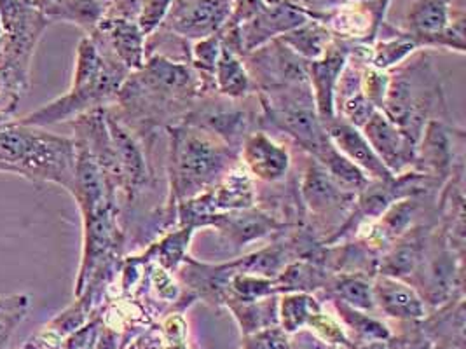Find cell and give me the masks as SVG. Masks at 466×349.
Wrapping results in <instances>:
<instances>
[{
	"label": "cell",
	"mask_w": 466,
	"mask_h": 349,
	"mask_svg": "<svg viewBox=\"0 0 466 349\" xmlns=\"http://www.w3.org/2000/svg\"><path fill=\"white\" fill-rule=\"evenodd\" d=\"M171 184L180 199L198 196L233 168L234 149L198 126L171 130Z\"/></svg>",
	"instance_id": "cell-3"
},
{
	"label": "cell",
	"mask_w": 466,
	"mask_h": 349,
	"mask_svg": "<svg viewBox=\"0 0 466 349\" xmlns=\"http://www.w3.org/2000/svg\"><path fill=\"white\" fill-rule=\"evenodd\" d=\"M376 110L378 109L361 93L350 96L340 105V114L344 117V121H348L350 125H353L359 130L363 128V125L372 117V114Z\"/></svg>",
	"instance_id": "cell-34"
},
{
	"label": "cell",
	"mask_w": 466,
	"mask_h": 349,
	"mask_svg": "<svg viewBox=\"0 0 466 349\" xmlns=\"http://www.w3.org/2000/svg\"><path fill=\"white\" fill-rule=\"evenodd\" d=\"M330 30L321 23L306 22L294 30L279 35V41L287 47H290L300 58L315 62L325 55L330 44Z\"/></svg>",
	"instance_id": "cell-17"
},
{
	"label": "cell",
	"mask_w": 466,
	"mask_h": 349,
	"mask_svg": "<svg viewBox=\"0 0 466 349\" xmlns=\"http://www.w3.org/2000/svg\"><path fill=\"white\" fill-rule=\"evenodd\" d=\"M329 274L319 264L308 261L294 262L285 265V269L275 278L276 290L287 292H308L317 290L319 286H327Z\"/></svg>",
	"instance_id": "cell-20"
},
{
	"label": "cell",
	"mask_w": 466,
	"mask_h": 349,
	"mask_svg": "<svg viewBox=\"0 0 466 349\" xmlns=\"http://www.w3.org/2000/svg\"><path fill=\"white\" fill-rule=\"evenodd\" d=\"M233 11L234 0H177L167 16V26L177 35L201 41L220 34Z\"/></svg>",
	"instance_id": "cell-4"
},
{
	"label": "cell",
	"mask_w": 466,
	"mask_h": 349,
	"mask_svg": "<svg viewBox=\"0 0 466 349\" xmlns=\"http://www.w3.org/2000/svg\"><path fill=\"white\" fill-rule=\"evenodd\" d=\"M421 153H416V161H421L424 168L433 174H445L451 166V138L444 125L437 119H430L423 130Z\"/></svg>",
	"instance_id": "cell-16"
},
{
	"label": "cell",
	"mask_w": 466,
	"mask_h": 349,
	"mask_svg": "<svg viewBox=\"0 0 466 349\" xmlns=\"http://www.w3.org/2000/svg\"><path fill=\"white\" fill-rule=\"evenodd\" d=\"M51 2H55V0H34V4H35V5H39L41 9H43V7L46 9Z\"/></svg>",
	"instance_id": "cell-40"
},
{
	"label": "cell",
	"mask_w": 466,
	"mask_h": 349,
	"mask_svg": "<svg viewBox=\"0 0 466 349\" xmlns=\"http://www.w3.org/2000/svg\"><path fill=\"white\" fill-rule=\"evenodd\" d=\"M106 34L108 41L116 53V60L125 66L127 70H142L146 64L144 60V39L138 23L127 22V20H114L106 23Z\"/></svg>",
	"instance_id": "cell-13"
},
{
	"label": "cell",
	"mask_w": 466,
	"mask_h": 349,
	"mask_svg": "<svg viewBox=\"0 0 466 349\" xmlns=\"http://www.w3.org/2000/svg\"><path fill=\"white\" fill-rule=\"evenodd\" d=\"M302 348L300 349H323V346H321V343L319 341H317L315 337H302Z\"/></svg>",
	"instance_id": "cell-38"
},
{
	"label": "cell",
	"mask_w": 466,
	"mask_h": 349,
	"mask_svg": "<svg viewBox=\"0 0 466 349\" xmlns=\"http://www.w3.org/2000/svg\"><path fill=\"white\" fill-rule=\"evenodd\" d=\"M325 130L334 147L342 155H346L353 165H357L369 178L380 180V182H390L397 176L382 165L381 159L372 151L370 144L367 142L361 130L355 128L348 121L336 117L325 123Z\"/></svg>",
	"instance_id": "cell-7"
},
{
	"label": "cell",
	"mask_w": 466,
	"mask_h": 349,
	"mask_svg": "<svg viewBox=\"0 0 466 349\" xmlns=\"http://www.w3.org/2000/svg\"><path fill=\"white\" fill-rule=\"evenodd\" d=\"M372 18L369 13H363L360 9H342L330 18V28L344 37H363L370 32Z\"/></svg>",
	"instance_id": "cell-28"
},
{
	"label": "cell",
	"mask_w": 466,
	"mask_h": 349,
	"mask_svg": "<svg viewBox=\"0 0 466 349\" xmlns=\"http://www.w3.org/2000/svg\"><path fill=\"white\" fill-rule=\"evenodd\" d=\"M233 311L247 332H260L276 324V301L269 297L239 301V304L233 305Z\"/></svg>",
	"instance_id": "cell-23"
},
{
	"label": "cell",
	"mask_w": 466,
	"mask_h": 349,
	"mask_svg": "<svg viewBox=\"0 0 466 349\" xmlns=\"http://www.w3.org/2000/svg\"><path fill=\"white\" fill-rule=\"evenodd\" d=\"M361 133L391 174H402L416 163V144L381 110L372 114V117L363 125Z\"/></svg>",
	"instance_id": "cell-6"
},
{
	"label": "cell",
	"mask_w": 466,
	"mask_h": 349,
	"mask_svg": "<svg viewBox=\"0 0 466 349\" xmlns=\"http://www.w3.org/2000/svg\"><path fill=\"white\" fill-rule=\"evenodd\" d=\"M327 284L334 294V297L344 304L351 305L360 311H372L376 307L372 284L361 278L357 273L355 274L342 273L338 276H332L329 278Z\"/></svg>",
	"instance_id": "cell-19"
},
{
	"label": "cell",
	"mask_w": 466,
	"mask_h": 349,
	"mask_svg": "<svg viewBox=\"0 0 466 349\" xmlns=\"http://www.w3.org/2000/svg\"><path fill=\"white\" fill-rule=\"evenodd\" d=\"M334 301H336V307H338L339 316L344 320V324L348 327L353 328L363 339H367V341H386L390 337L388 328L381 322L370 318L360 309L344 304L338 299H334Z\"/></svg>",
	"instance_id": "cell-27"
},
{
	"label": "cell",
	"mask_w": 466,
	"mask_h": 349,
	"mask_svg": "<svg viewBox=\"0 0 466 349\" xmlns=\"http://www.w3.org/2000/svg\"><path fill=\"white\" fill-rule=\"evenodd\" d=\"M173 2L175 0H144L142 13H140L137 23L146 37L167 20Z\"/></svg>",
	"instance_id": "cell-32"
},
{
	"label": "cell",
	"mask_w": 466,
	"mask_h": 349,
	"mask_svg": "<svg viewBox=\"0 0 466 349\" xmlns=\"http://www.w3.org/2000/svg\"><path fill=\"white\" fill-rule=\"evenodd\" d=\"M106 130L110 135L114 151L119 161V168L123 174L125 187H140L147 180V165L146 157L140 151L135 138L129 135V131L116 121V117L106 115Z\"/></svg>",
	"instance_id": "cell-12"
},
{
	"label": "cell",
	"mask_w": 466,
	"mask_h": 349,
	"mask_svg": "<svg viewBox=\"0 0 466 349\" xmlns=\"http://www.w3.org/2000/svg\"><path fill=\"white\" fill-rule=\"evenodd\" d=\"M418 47H420V44L416 43L409 34L381 41V43H378L374 53H372V66L386 72L388 68L399 65Z\"/></svg>",
	"instance_id": "cell-26"
},
{
	"label": "cell",
	"mask_w": 466,
	"mask_h": 349,
	"mask_svg": "<svg viewBox=\"0 0 466 349\" xmlns=\"http://www.w3.org/2000/svg\"><path fill=\"white\" fill-rule=\"evenodd\" d=\"M220 49H222V39L220 34H215L212 37L196 41L192 47V62L198 68H201V72L212 74L215 65L218 62L220 56Z\"/></svg>",
	"instance_id": "cell-31"
},
{
	"label": "cell",
	"mask_w": 466,
	"mask_h": 349,
	"mask_svg": "<svg viewBox=\"0 0 466 349\" xmlns=\"http://www.w3.org/2000/svg\"><path fill=\"white\" fill-rule=\"evenodd\" d=\"M0 43H2V22H0Z\"/></svg>",
	"instance_id": "cell-41"
},
{
	"label": "cell",
	"mask_w": 466,
	"mask_h": 349,
	"mask_svg": "<svg viewBox=\"0 0 466 349\" xmlns=\"http://www.w3.org/2000/svg\"><path fill=\"white\" fill-rule=\"evenodd\" d=\"M165 332L173 344H180V341H184V337H186V322L177 314L170 316L165 322Z\"/></svg>",
	"instance_id": "cell-37"
},
{
	"label": "cell",
	"mask_w": 466,
	"mask_h": 349,
	"mask_svg": "<svg viewBox=\"0 0 466 349\" xmlns=\"http://www.w3.org/2000/svg\"><path fill=\"white\" fill-rule=\"evenodd\" d=\"M243 166L262 182H278L290 168V154L266 133H252L241 145Z\"/></svg>",
	"instance_id": "cell-9"
},
{
	"label": "cell",
	"mask_w": 466,
	"mask_h": 349,
	"mask_svg": "<svg viewBox=\"0 0 466 349\" xmlns=\"http://www.w3.org/2000/svg\"><path fill=\"white\" fill-rule=\"evenodd\" d=\"M0 117H4V115H0Z\"/></svg>",
	"instance_id": "cell-43"
},
{
	"label": "cell",
	"mask_w": 466,
	"mask_h": 349,
	"mask_svg": "<svg viewBox=\"0 0 466 349\" xmlns=\"http://www.w3.org/2000/svg\"><path fill=\"white\" fill-rule=\"evenodd\" d=\"M360 349H386L382 341H370L367 346H363Z\"/></svg>",
	"instance_id": "cell-39"
},
{
	"label": "cell",
	"mask_w": 466,
	"mask_h": 349,
	"mask_svg": "<svg viewBox=\"0 0 466 349\" xmlns=\"http://www.w3.org/2000/svg\"><path fill=\"white\" fill-rule=\"evenodd\" d=\"M302 197L315 214H327L342 203L355 201L357 194L348 193L329 174L319 161H311L302 180Z\"/></svg>",
	"instance_id": "cell-11"
},
{
	"label": "cell",
	"mask_w": 466,
	"mask_h": 349,
	"mask_svg": "<svg viewBox=\"0 0 466 349\" xmlns=\"http://www.w3.org/2000/svg\"><path fill=\"white\" fill-rule=\"evenodd\" d=\"M372 292L374 303L388 316L400 320H420L426 313L423 299L418 295V292L399 278L381 274L376 284H372Z\"/></svg>",
	"instance_id": "cell-10"
},
{
	"label": "cell",
	"mask_w": 466,
	"mask_h": 349,
	"mask_svg": "<svg viewBox=\"0 0 466 349\" xmlns=\"http://www.w3.org/2000/svg\"><path fill=\"white\" fill-rule=\"evenodd\" d=\"M142 68L147 72L148 81L163 91L194 89L196 85V75L189 66L171 62L165 56H152Z\"/></svg>",
	"instance_id": "cell-18"
},
{
	"label": "cell",
	"mask_w": 466,
	"mask_h": 349,
	"mask_svg": "<svg viewBox=\"0 0 466 349\" xmlns=\"http://www.w3.org/2000/svg\"><path fill=\"white\" fill-rule=\"evenodd\" d=\"M308 327L315 330L319 337L329 344H344V346L348 344L344 328L340 327L334 318L321 313V309L311 314V318L308 320Z\"/></svg>",
	"instance_id": "cell-33"
},
{
	"label": "cell",
	"mask_w": 466,
	"mask_h": 349,
	"mask_svg": "<svg viewBox=\"0 0 466 349\" xmlns=\"http://www.w3.org/2000/svg\"><path fill=\"white\" fill-rule=\"evenodd\" d=\"M451 0H416L409 11V35L420 44L447 45L465 51L463 28L451 25Z\"/></svg>",
	"instance_id": "cell-5"
},
{
	"label": "cell",
	"mask_w": 466,
	"mask_h": 349,
	"mask_svg": "<svg viewBox=\"0 0 466 349\" xmlns=\"http://www.w3.org/2000/svg\"><path fill=\"white\" fill-rule=\"evenodd\" d=\"M213 75L217 89L229 98H245L252 89V79L231 45L222 44Z\"/></svg>",
	"instance_id": "cell-15"
},
{
	"label": "cell",
	"mask_w": 466,
	"mask_h": 349,
	"mask_svg": "<svg viewBox=\"0 0 466 349\" xmlns=\"http://www.w3.org/2000/svg\"><path fill=\"white\" fill-rule=\"evenodd\" d=\"M28 307L25 295L0 299V349L5 348L13 328L18 325Z\"/></svg>",
	"instance_id": "cell-29"
},
{
	"label": "cell",
	"mask_w": 466,
	"mask_h": 349,
	"mask_svg": "<svg viewBox=\"0 0 466 349\" xmlns=\"http://www.w3.org/2000/svg\"><path fill=\"white\" fill-rule=\"evenodd\" d=\"M213 224H217L224 233H228L229 240H233L238 246L258 240L273 233L278 227L273 218L262 215L258 212H248V208L236 210L229 215H215Z\"/></svg>",
	"instance_id": "cell-14"
},
{
	"label": "cell",
	"mask_w": 466,
	"mask_h": 349,
	"mask_svg": "<svg viewBox=\"0 0 466 349\" xmlns=\"http://www.w3.org/2000/svg\"><path fill=\"white\" fill-rule=\"evenodd\" d=\"M346 64L348 53L336 44H329L319 60L309 62V81L315 95L313 100L323 125L336 119V87Z\"/></svg>",
	"instance_id": "cell-8"
},
{
	"label": "cell",
	"mask_w": 466,
	"mask_h": 349,
	"mask_svg": "<svg viewBox=\"0 0 466 349\" xmlns=\"http://www.w3.org/2000/svg\"><path fill=\"white\" fill-rule=\"evenodd\" d=\"M319 304L304 292H290L279 301V320L285 334H294L308 325V320L317 313Z\"/></svg>",
	"instance_id": "cell-22"
},
{
	"label": "cell",
	"mask_w": 466,
	"mask_h": 349,
	"mask_svg": "<svg viewBox=\"0 0 466 349\" xmlns=\"http://www.w3.org/2000/svg\"><path fill=\"white\" fill-rule=\"evenodd\" d=\"M196 227L186 225L184 229L177 231L175 234L167 236L165 240L159 241L156 246L148 250V255H154L157 259V264L165 267L167 271L177 269L182 262L186 261V250L189 248L192 233Z\"/></svg>",
	"instance_id": "cell-24"
},
{
	"label": "cell",
	"mask_w": 466,
	"mask_h": 349,
	"mask_svg": "<svg viewBox=\"0 0 466 349\" xmlns=\"http://www.w3.org/2000/svg\"><path fill=\"white\" fill-rule=\"evenodd\" d=\"M421 243L418 238L403 241L395 246L381 261V274L402 278L405 274L412 273L421 259Z\"/></svg>",
	"instance_id": "cell-25"
},
{
	"label": "cell",
	"mask_w": 466,
	"mask_h": 349,
	"mask_svg": "<svg viewBox=\"0 0 466 349\" xmlns=\"http://www.w3.org/2000/svg\"><path fill=\"white\" fill-rule=\"evenodd\" d=\"M22 2H28V0H22Z\"/></svg>",
	"instance_id": "cell-42"
},
{
	"label": "cell",
	"mask_w": 466,
	"mask_h": 349,
	"mask_svg": "<svg viewBox=\"0 0 466 349\" xmlns=\"http://www.w3.org/2000/svg\"><path fill=\"white\" fill-rule=\"evenodd\" d=\"M127 72L119 62L106 60L96 44L85 39L79 44L77 68L70 93L32 115L23 117L20 123L26 126H47L102 105L121 91Z\"/></svg>",
	"instance_id": "cell-2"
},
{
	"label": "cell",
	"mask_w": 466,
	"mask_h": 349,
	"mask_svg": "<svg viewBox=\"0 0 466 349\" xmlns=\"http://www.w3.org/2000/svg\"><path fill=\"white\" fill-rule=\"evenodd\" d=\"M150 280L154 288L157 290V294L165 299V301H175L178 297V286L173 282L170 276V271H167L165 267H161L159 264H154L150 267Z\"/></svg>",
	"instance_id": "cell-36"
},
{
	"label": "cell",
	"mask_w": 466,
	"mask_h": 349,
	"mask_svg": "<svg viewBox=\"0 0 466 349\" xmlns=\"http://www.w3.org/2000/svg\"><path fill=\"white\" fill-rule=\"evenodd\" d=\"M76 142L20 121L0 119V170L37 182H55L74 193Z\"/></svg>",
	"instance_id": "cell-1"
},
{
	"label": "cell",
	"mask_w": 466,
	"mask_h": 349,
	"mask_svg": "<svg viewBox=\"0 0 466 349\" xmlns=\"http://www.w3.org/2000/svg\"><path fill=\"white\" fill-rule=\"evenodd\" d=\"M245 349H290L289 339L283 330L278 328H266L255 332L245 343Z\"/></svg>",
	"instance_id": "cell-35"
},
{
	"label": "cell",
	"mask_w": 466,
	"mask_h": 349,
	"mask_svg": "<svg viewBox=\"0 0 466 349\" xmlns=\"http://www.w3.org/2000/svg\"><path fill=\"white\" fill-rule=\"evenodd\" d=\"M106 11L104 0H55L46 13L58 20H68L83 26H93L102 20Z\"/></svg>",
	"instance_id": "cell-21"
},
{
	"label": "cell",
	"mask_w": 466,
	"mask_h": 349,
	"mask_svg": "<svg viewBox=\"0 0 466 349\" xmlns=\"http://www.w3.org/2000/svg\"><path fill=\"white\" fill-rule=\"evenodd\" d=\"M388 83H390V75L376 66L367 68L361 74V95L378 110H382L384 96L388 91Z\"/></svg>",
	"instance_id": "cell-30"
}]
</instances>
